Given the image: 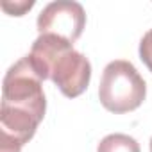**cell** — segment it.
I'll list each match as a JSON object with an SVG mask.
<instances>
[{
  "instance_id": "cell-3",
  "label": "cell",
  "mask_w": 152,
  "mask_h": 152,
  "mask_svg": "<svg viewBox=\"0 0 152 152\" xmlns=\"http://www.w3.org/2000/svg\"><path fill=\"white\" fill-rule=\"evenodd\" d=\"M0 107L23 111L36 116L38 120H43L47 111L43 81L32 68L27 56L16 61L7 70L2 84V106Z\"/></svg>"
},
{
  "instance_id": "cell-5",
  "label": "cell",
  "mask_w": 152,
  "mask_h": 152,
  "mask_svg": "<svg viewBox=\"0 0 152 152\" xmlns=\"http://www.w3.org/2000/svg\"><path fill=\"white\" fill-rule=\"evenodd\" d=\"M97 152H141V150H140V143L132 136L115 132L100 140Z\"/></svg>"
},
{
  "instance_id": "cell-6",
  "label": "cell",
  "mask_w": 152,
  "mask_h": 152,
  "mask_svg": "<svg viewBox=\"0 0 152 152\" xmlns=\"http://www.w3.org/2000/svg\"><path fill=\"white\" fill-rule=\"evenodd\" d=\"M140 59L152 72V29L145 32V36L140 41Z\"/></svg>"
},
{
  "instance_id": "cell-7",
  "label": "cell",
  "mask_w": 152,
  "mask_h": 152,
  "mask_svg": "<svg viewBox=\"0 0 152 152\" xmlns=\"http://www.w3.org/2000/svg\"><path fill=\"white\" fill-rule=\"evenodd\" d=\"M32 6H34L32 0H29V2H15V6H11L9 2H2V9L7 11V13L13 15V16H22V15H23L25 11H29Z\"/></svg>"
},
{
  "instance_id": "cell-4",
  "label": "cell",
  "mask_w": 152,
  "mask_h": 152,
  "mask_svg": "<svg viewBox=\"0 0 152 152\" xmlns=\"http://www.w3.org/2000/svg\"><path fill=\"white\" fill-rule=\"evenodd\" d=\"M38 32L54 34L75 43L86 25L84 7L77 2H50L38 16Z\"/></svg>"
},
{
  "instance_id": "cell-1",
  "label": "cell",
  "mask_w": 152,
  "mask_h": 152,
  "mask_svg": "<svg viewBox=\"0 0 152 152\" xmlns=\"http://www.w3.org/2000/svg\"><path fill=\"white\" fill-rule=\"evenodd\" d=\"M27 57L39 79H50L64 97L75 99L86 91L91 64L86 56L73 48V43L54 34H41L32 43Z\"/></svg>"
},
{
  "instance_id": "cell-2",
  "label": "cell",
  "mask_w": 152,
  "mask_h": 152,
  "mask_svg": "<svg viewBox=\"0 0 152 152\" xmlns=\"http://www.w3.org/2000/svg\"><path fill=\"white\" fill-rule=\"evenodd\" d=\"M145 97L147 84L132 63L115 59L104 68L99 86V99L107 111L115 115L131 113L143 104Z\"/></svg>"
},
{
  "instance_id": "cell-8",
  "label": "cell",
  "mask_w": 152,
  "mask_h": 152,
  "mask_svg": "<svg viewBox=\"0 0 152 152\" xmlns=\"http://www.w3.org/2000/svg\"><path fill=\"white\" fill-rule=\"evenodd\" d=\"M150 152H152V138H150Z\"/></svg>"
}]
</instances>
